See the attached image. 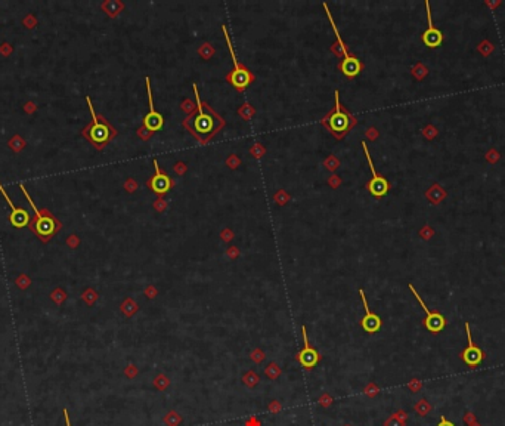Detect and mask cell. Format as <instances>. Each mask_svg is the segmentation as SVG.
<instances>
[{
	"instance_id": "1",
	"label": "cell",
	"mask_w": 505,
	"mask_h": 426,
	"mask_svg": "<svg viewBox=\"0 0 505 426\" xmlns=\"http://www.w3.org/2000/svg\"><path fill=\"white\" fill-rule=\"evenodd\" d=\"M192 88H194V95H195V99H197L198 112L192 118V121H194L192 126H186V128L189 129L191 134L197 138L199 144H207L223 128L225 121L220 115H218L211 110V107L208 104L201 102L195 83L192 85Z\"/></svg>"
},
{
	"instance_id": "2",
	"label": "cell",
	"mask_w": 505,
	"mask_h": 426,
	"mask_svg": "<svg viewBox=\"0 0 505 426\" xmlns=\"http://www.w3.org/2000/svg\"><path fill=\"white\" fill-rule=\"evenodd\" d=\"M335 96V105L324 118H322V125L330 131L331 135H334L337 139L344 138L346 135L350 132V129L354 125V118L350 112L347 111L341 104H340V93L338 90H335L334 93Z\"/></svg>"
},
{
	"instance_id": "3",
	"label": "cell",
	"mask_w": 505,
	"mask_h": 426,
	"mask_svg": "<svg viewBox=\"0 0 505 426\" xmlns=\"http://www.w3.org/2000/svg\"><path fill=\"white\" fill-rule=\"evenodd\" d=\"M222 31L225 34V39H226V45H228V49H229V53H231V58H232V63H234V70L226 76V80L235 88L237 90H244L253 80H254V76L253 73L245 67L242 63H240L237 59V55H235V50L232 47V43H231V39H229V34H228V30L225 25H222Z\"/></svg>"
},
{
	"instance_id": "4",
	"label": "cell",
	"mask_w": 505,
	"mask_h": 426,
	"mask_svg": "<svg viewBox=\"0 0 505 426\" xmlns=\"http://www.w3.org/2000/svg\"><path fill=\"white\" fill-rule=\"evenodd\" d=\"M362 150H364V153H365V157L368 160V166H370L371 173H373V178H371V180L367 184V188H368V191L373 194L374 197H383V196H386V194L389 193L390 185H389V182H387V179H386L383 175H380V173L375 170L373 158H371V154H370V151H368L365 142H362Z\"/></svg>"
},
{
	"instance_id": "5",
	"label": "cell",
	"mask_w": 505,
	"mask_h": 426,
	"mask_svg": "<svg viewBox=\"0 0 505 426\" xmlns=\"http://www.w3.org/2000/svg\"><path fill=\"white\" fill-rule=\"evenodd\" d=\"M408 287H409V290L412 292V294L417 297V300L419 302L421 308L424 310V313L427 314V318L424 320V326H425V329H427L428 332H431V333H439V332H442L443 327L446 326V320H445V317L440 314V313H438V311H430L428 307L424 303L422 297L418 294V292L415 290V287H414L412 284H408Z\"/></svg>"
},
{
	"instance_id": "6",
	"label": "cell",
	"mask_w": 505,
	"mask_h": 426,
	"mask_svg": "<svg viewBox=\"0 0 505 426\" xmlns=\"http://www.w3.org/2000/svg\"><path fill=\"white\" fill-rule=\"evenodd\" d=\"M89 105V110H90V114H92V118H93V123H92V128H90V132H89V136L90 139L98 145V147H102L104 144L108 142V139L111 138V129L110 126L105 123V121H101L96 114H95V110L92 107V102H90V98H86Z\"/></svg>"
},
{
	"instance_id": "7",
	"label": "cell",
	"mask_w": 505,
	"mask_h": 426,
	"mask_svg": "<svg viewBox=\"0 0 505 426\" xmlns=\"http://www.w3.org/2000/svg\"><path fill=\"white\" fill-rule=\"evenodd\" d=\"M465 333H467V342H468V345H467V348L461 352V358L467 366H470V367H476V366H479V364L484 359V352L479 348V346H476V345L473 343L471 330H470V324H468V323H465Z\"/></svg>"
},
{
	"instance_id": "8",
	"label": "cell",
	"mask_w": 505,
	"mask_h": 426,
	"mask_svg": "<svg viewBox=\"0 0 505 426\" xmlns=\"http://www.w3.org/2000/svg\"><path fill=\"white\" fill-rule=\"evenodd\" d=\"M145 83H147V93H148L150 111H148V114H147L145 118H143V126H145L148 131L155 132V131H160V129L163 128L164 118H163V115H161L160 112L155 111L154 102H153V93H151V85H150V77H145Z\"/></svg>"
},
{
	"instance_id": "9",
	"label": "cell",
	"mask_w": 505,
	"mask_h": 426,
	"mask_svg": "<svg viewBox=\"0 0 505 426\" xmlns=\"http://www.w3.org/2000/svg\"><path fill=\"white\" fill-rule=\"evenodd\" d=\"M154 167L155 173L151 176V179L148 180V187L154 191L155 194H166L172 187H173V180L170 179V176L167 173H164L160 167L157 160H154Z\"/></svg>"
},
{
	"instance_id": "10",
	"label": "cell",
	"mask_w": 505,
	"mask_h": 426,
	"mask_svg": "<svg viewBox=\"0 0 505 426\" xmlns=\"http://www.w3.org/2000/svg\"><path fill=\"white\" fill-rule=\"evenodd\" d=\"M302 335H303V349L297 354V361L303 366V367H306V369H312V367H315L316 364H318V361H319V354L309 345V342H308V333H306V327L303 326L302 327Z\"/></svg>"
},
{
	"instance_id": "11",
	"label": "cell",
	"mask_w": 505,
	"mask_h": 426,
	"mask_svg": "<svg viewBox=\"0 0 505 426\" xmlns=\"http://www.w3.org/2000/svg\"><path fill=\"white\" fill-rule=\"evenodd\" d=\"M359 294H360V299H362V303H364V310H365V315L362 317L360 326H362V329H364L365 332H368V333H375V332H378L380 327H381V318H380L377 314H374L373 311L368 308L367 297H365L364 290H359Z\"/></svg>"
},
{
	"instance_id": "12",
	"label": "cell",
	"mask_w": 505,
	"mask_h": 426,
	"mask_svg": "<svg viewBox=\"0 0 505 426\" xmlns=\"http://www.w3.org/2000/svg\"><path fill=\"white\" fill-rule=\"evenodd\" d=\"M425 8H427V20H428V28L424 31L422 34V42L424 45H427L428 47H438L442 43V33L433 25V20H431V11H430V3L425 2Z\"/></svg>"
},
{
	"instance_id": "13",
	"label": "cell",
	"mask_w": 505,
	"mask_h": 426,
	"mask_svg": "<svg viewBox=\"0 0 505 426\" xmlns=\"http://www.w3.org/2000/svg\"><path fill=\"white\" fill-rule=\"evenodd\" d=\"M0 193L3 194V197H5V200L8 202V204L11 206V210H12V215L9 216V219H11V224L14 225L15 228H22V226H25V225L28 224V213L24 210V209H18V207H15L14 206V203L11 202V199L8 197V194H6V191L3 190V187H2V184H0Z\"/></svg>"
},
{
	"instance_id": "14",
	"label": "cell",
	"mask_w": 505,
	"mask_h": 426,
	"mask_svg": "<svg viewBox=\"0 0 505 426\" xmlns=\"http://www.w3.org/2000/svg\"><path fill=\"white\" fill-rule=\"evenodd\" d=\"M340 70L344 76L347 77H356L360 71H362V63L356 58V56H346L343 59V63L340 64Z\"/></svg>"
},
{
	"instance_id": "15",
	"label": "cell",
	"mask_w": 505,
	"mask_h": 426,
	"mask_svg": "<svg viewBox=\"0 0 505 426\" xmlns=\"http://www.w3.org/2000/svg\"><path fill=\"white\" fill-rule=\"evenodd\" d=\"M36 229H37V232L40 234V235H50L53 231H55V222L50 219V218H47V216H44L43 219H39L37 221V226H36Z\"/></svg>"
},
{
	"instance_id": "16",
	"label": "cell",
	"mask_w": 505,
	"mask_h": 426,
	"mask_svg": "<svg viewBox=\"0 0 505 426\" xmlns=\"http://www.w3.org/2000/svg\"><path fill=\"white\" fill-rule=\"evenodd\" d=\"M281 373H282V370H281V367L278 366V364H275V362H272V364H269L266 369H264V375L269 378V379H272V381H275V379H278L279 376H281Z\"/></svg>"
},
{
	"instance_id": "17",
	"label": "cell",
	"mask_w": 505,
	"mask_h": 426,
	"mask_svg": "<svg viewBox=\"0 0 505 426\" xmlns=\"http://www.w3.org/2000/svg\"><path fill=\"white\" fill-rule=\"evenodd\" d=\"M242 382H244V385H247L248 388H254V386L260 382V379H259V375H257L256 372L248 370V372L242 376Z\"/></svg>"
},
{
	"instance_id": "18",
	"label": "cell",
	"mask_w": 505,
	"mask_h": 426,
	"mask_svg": "<svg viewBox=\"0 0 505 426\" xmlns=\"http://www.w3.org/2000/svg\"><path fill=\"white\" fill-rule=\"evenodd\" d=\"M164 423H166V426H179L182 423V417H180V414L176 413L175 410H172L164 416Z\"/></svg>"
},
{
	"instance_id": "19",
	"label": "cell",
	"mask_w": 505,
	"mask_h": 426,
	"mask_svg": "<svg viewBox=\"0 0 505 426\" xmlns=\"http://www.w3.org/2000/svg\"><path fill=\"white\" fill-rule=\"evenodd\" d=\"M153 383H154V386L158 389V391H166L167 386L170 385V379H169L166 375L161 373V375H157V376H155Z\"/></svg>"
},
{
	"instance_id": "20",
	"label": "cell",
	"mask_w": 505,
	"mask_h": 426,
	"mask_svg": "<svg viewBox=\"0 0 505 426\" xmlns=\"http://www.w3.org/2000/svg\"><path fill=\"white\" fill-rule=\"evenodd\" d=\"M250 357H251V359H253L256 364H260V362H262V361L264 359V357H266V355H264L260 349H256V351H253V352H251V355H250Z\"/></svg>"
},
{
	"instance_id": "21",
	"label": "cell",
	"mask_w": 505,
	"mask_h": 426,
	"mask_svg": "<svg viewBox=\"0 0 505 426\" xmlns=\"http://www.w3.org/2000/svg\"><path fill=\"white\" fill-rule=\"evenodd\" d=\"M124 373H126V376L127 378H134L136 375H137V369H136V366H127V369L124 370Z\"/></svg>"
},
{
	"instance_id": "22",
	"label": "cell",
	"mask_w": 505,
	"mask_h": 426,
	"mask_svg": "<svg viewBox=\"0 0 505 426\" xmlns=\"http://www.w3.org/2000/svg\"><path fill=\"white\" fill-rule=\"evenodd\" d=\"M331 403H332V400H331L328 394H324V395L319 398V404L324 405V407H328V405H331Z\"/></svg>"
},
{
	"instance_id": "23",
	"label": "cell",
	"mask_w": 505,
	"mask_h": 426,
	"mask_svg": "<svg viewBox=\"0 0 505 426\" xmlns=\"http://www.w3.org/2000/svg\"><path fill=\"white\" fill-rule=\"evenodd\" d=\"M52 297H53V300H55V302H58V303H62V302H64V299H65V294H64L62 292H55Z\"/></svg>"
},
{
	"instance_id": "24",
	"label": "cell",
	"mask_w": 505,
	"mask_h": 426,
	"mask_svg": "<svg viewBox=\"0 0 505 426\" xmlns=\"http://www.w3.org/2000/svg\"><path fill=\"white\" fill-rule=\"evenodd\" d=\"M269 410H270V411H273V413H276V411H279V410H281V404L278 403V401H272V404L269 405Z\"/></svg>"
},
{
	"instance_id": "25",
	"label": "cell",
	"mask_w": 505,
	"mask_h": 426,
	"mask_svg": "<svg viewBox=\"0 0 505 426\" xmlns=\"http://www.w3.org/2000/svg\"><path fill=\"white\" fill-rule=\"evenodd\" d=\"M438 426H455V425H454L452 422H449V420H448V419H446L445 416H442V417H440L439 425H438Z\"/></svg>"
},
{
	"instance_id": "26",
	"label": "cell",
	"mask_w": 505,
	"mask_h": 426,
	"mask_svg": "<svg viewBox=\"0 0 505 426\" xmlns=\"http://www.w3.org/2000/svg\"><path fill=\"white\" fill-rule=\"evenodd\" d=\"M64 417H65V426H71V422H69V413L68 410H64Z\"/></svg>"
},
{
	"instance_id": "27",
	"label": "cell",
	"mask_w": 505,
	"mask_h": 426,
	"mask_svg": "<svg viewBox=\"0 0 505 426\" xmlns=\"http://www.w3.org/2000/svg\"><path fill=\"white\" fill-rule=\"evenodd\" d=\"M344 426H351V425H344Z\"/></svg>"
}]
</instances>
